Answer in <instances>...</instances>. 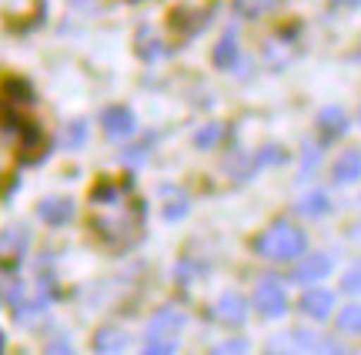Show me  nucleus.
<instances>
[{
	"mask_svg": "<svg viewBox=\"0 0 361 355\" xmlns=\"http://www.w3.org/2000/svg\"><path fill=\"white\" fill-rule=\"evenodd\" d=\"M137 224H141V208L128 215V208H121L117 215H101V218H94V231L107 241V245H124L134 238L137 231Z\"/></svg>",
	"mask_w": 361,
	"mask_h": 355,
	"instance_id": "obj_1",
	"label": "nucleus"
},
{
	"mask_svg": "<svg viewBox=\"0 0 361 355\" xmlns=\"http://www.w3.org/2000/svg\"><path fill=\"white\" fill-rule=\"evenodd\" d=\"M261 255H268V258H291L295 251L305 248V238H301V231L298 228H291V224H278V228H271L268 235L258 241Z\"/></svg>",
	"mask_w": 361,
	"mask_h": 355,
	"instance_id": "obj_2",
	"label": "nucleus"
},
{
	"mask_svg": "<svg viewBox=\"0 0 361 355\" xmlns=\"http://www.w3.org/2000/svg\"><path fill=\"white\" fill-rule=\"evenodd\" d=\"M180 325H184V315H180V308H174V305H164V308H157L154 318L147 322V342H178Z\"/></svg>",
	"mask_w": 361,
	"mask_h": 355,
	"instance_id": "obj_3",
	"label": "nucleus"
},
{
	"mask_svg": "<svg viewBox=\"0 0 361 355\" xmlns=\"http://www.w3.org/2000/svg\"><path fill=\"white\" fill-rule=\"evenodd\" d=\"M27 245H30L27 224H11V228L0 231V258H4V262H17L27 251Z\"/></svg>",
	"mask_w": 361,
	"mask_h": 355,
	"instance_id": "obj_4",
	"label": "nucleus"
},
{
	"mask_svg": "<svg viewBox=\"0 0 361 355\" xmlns=\"http://www.w3.org/2000/svg\"><path fill=\"white\" fill-rule=\"evenodd\" d=\"M37 215L51 228H64L71 218H74V201L71 198H44L37 205Z\"/></svg>",
	"mask_w": 361,
	"mask_h": 355,
	"instance_id": "obj_5",
	"label": "nucleus"
},
{
	"mask_svg": "<svg viewBox=\"0 0 361 355\" xmlns=\"http://www.w3.org/2000/svg\"><path fill=\"white\" fill-rule=\"evenodd\" d=\"M101 128L111 138H128L134 131V114H130L128 107H107L101 114Z\"/></svg>",
	"mask_w": 361,
	"mask_h": 355,
	"instance_id": "obj_6",
	"label": "nucleus"
},
{
	"mask_svg": "<svg viewBox=\"0 0 361 355\" xmlns=\"http://www.w3.org/2000/svg\"><path fill=\"white\" fill-rule=\"evenodd\" d=\"M128 349V332L114 329V325H107V329H101L97 335H94V352L101 355H117Z\"/></svg>",
	"mask_w": 361,
	"mask_h": 355,
	"instance_id": "obj_7",
	"label": "nucleus"
},
{
	"mask_svg": "<svg viewBox=\"0 0 361 355\" xmlns=\"http://www.w3.org/2000/svg\"><path fill=\"white\" fill-rule=\"evenodd\" d=\"M0 101H4V104H11L13 101V107L17 104H34V91H30V84H27V80L11 78V80H4V84H0Z\"/></svg>",
	"mask_w": 361,
	"mask_h": 355,
	"instance_id": "obj_8",
	"label": "nucleus"
},
{
	"mask_svg": "<svg viewBox=\"0 0 361 355\" xmlns=\"http://www.w3.org/2000/svg\"><path fill=\"white\" fill-rule=\"evenodd\" d=\"M258 308H264V312H271V315H278V312L284 308V295H281V289H278V282H261Z\"/></svg>",
	"mask_w": 361,
	"mask_h": 355,
	"instance_id": "obj_9",
	"label": "nucleus"
},
{
	"mask_svg": "<svg viewBox=\"0 0 361 355\" xmlns=\"http://www.w3.org/2000/svg\"><path fill=\"white\" fill-rule=\"evenodd\" d=\"M90 201L94 205H104V208H117L121 201H124V188L114 181H104L94 188V195H90Z\"/></svg>",
	"mask_w": 361,
	"mask_h": 355,
	"instance_id": "obj_10",
	"label": "nucleus"
},
{
	"mask_svg": "<svg viewBox=\"0 0 361 355\" xmlns=\"http://www.w3.org/2000/svg\"><path fill=\"white\" fill-rule=\"evenodd\" d=\"M17 302H24V285H20V278H13V275H0V305H17Z\"/></svg>",
	"mask_w": 361,
	"mask_h": 355,
	"instance_id": "obj_11",
	"label": "nucleus"
},
{
	"mask_svg": "<svg viewBox=\"0 0 361 355\" xmlns=\"http://www.w3.org/2000/svg\"><path fill=\"white\" fill-rule=\"evenodd\" d=\"M234 61H238V40H234V34H224V37L218 40V47H214V64L231 67Z\"/></svg>",
	"mask_w": 361,
	"mask_h": 355,
	"instance_id": "obj_12",
	"label": "nucleus"
},
{
	"mask_svg": "<svg viewBox=\"0 0 361 355\" xmlns=\"http://www.w3.org/2000/svg\"><path fill=\"white\" fill-rule=\"evenodd\" d=\"M137 54H141L144 61H154V57H161V54H164L161 40L151 37V30H147V27H141V30H137Z\"/></svg>",
	"mask_w": 361,
	"mask_h": 355,
	"instance_id": "obj_13",
	"label": "nucleus"
},
{
	"mask_svg": "<svg viewBox=\"0 0 361 355\" xmlns=\"http://www.w3.org/2000/svg\"><path fill=\"white\" fill-rule=\"evenodd\" d=\"M338 181H355V178H358L361 174V155L358 151H348V155H345V158L338 161Z\"/></svg>",
	"mask_w": 361,
	"mask_h": 355,
	"instance_id": "obj_14",
	"label": "nucleus"
},
{
	"mask_svg": "<svg viewBox=\"0 0 361 355\" xmlns=\"http://www.w3.org/2000/svg\"><path fill=\"white\" fill-rule=\"evenodd\" d=\"M87 141V124L84 121H71L64 128V148H80Z\"/></svg>",
	"mask_w": 361,
	"mask_h": 355,
	"instance_id": "obj_15",
	"label": "nucleus"
},
{
	"mask_svg": "<svg viewBox=\"0 0 361 355\" xmlns=\"http://www.w3.org/2000/svg\"><path fill=\"white\" fill-rule=\"evenodd\" d=\"M218 315L228 318V322H241V315H245V308H241V299H231V295H224L218 305Z\"/></svg>",
	"mask_w": 361,
	"mask_h": 355,
	"instance_id": "obj_16",
	"label": "nucleus"
},
{
	"mask_svg": "<svg viewBox=\"0 0 361 355\" xmlns=\"http://www.w3.org/2000/svg\"><path fill=\"white\" fill-rule=\"evenodd\" d=\"M221 134H224V128H221V124H207V128H201V131H197L194 145H197V148H214L221 141Z\"/></svg>",
	"mask_w": 361,
	"mask_h": 355,
	"instance_id": "obj_17",
	"label": "nucleus"
},
{
	"mask_svg": "<svg viewBox=\"0 0 361 355\" xmlns=\"http://www.w3.org/2000/svg\"><path fill=\"white\" fill-rule=\"evenodd\" d=\"M308 312H314V315H324L328 312V305H331V299L324 295V291H318V295H308Z\"/></svg>",
	"mask_w": 361,
	"mask_h": 355,
	"instance_id": "obj_18",
	"label": "nucleus"
},
{
	"mask_svg": "<svg viewBox=\"0 0 361 355\" xmlns=\"http://www.w3.org/2000/svg\"><path fill=\"white\" fill-rule=\"evenodd\" d=\"M324 268H328V262H324V258H314V262H308L305 268H301V272H298V278H301V282H308V278L322 275Z\"/></svg>",
	"mask_w": 361,
	"mask_h": 355,
	"instance_id": "obj_19",
	"label": "nucleus"
},
{
	"mask_svg": "<svg viewBox=\"0 0 361 355\" xmlns=\"http://www.w3.org/2000/svg\"><path fill=\"white\" fill-rule=\"evenodd\" d=\"M322 128H328V131H341V128H345V114H338V111H324Z\"/></svg>",
	"mask_w": 361,
	"mask_h": 355,
	"instance_id": "obj_20",
	"label": "nucleus"
},
{
	"mask_svg": "<svg viewBox=\"0 0 361 355\" xmlns=\"http://www.w3.org/2000/svg\"><path fill=\"white\" fill-rule=\"evenodd\" d=\"M178 352V342H147L141 355H174Z\"/></svg>",
	"mask_w": 361,
	"mask_h": 355,
	"instance_id": "obj_21",
	"label": "nucleus"
},
{
	"mask_svg": "<svg viewBox=\"0 0 361 355\" xmlns=\"http://www.w3.org/2000/svg\"><path fill=\"white\" fill-rule=\"evenodd\" d=\"M44 355H74V345L67 342L64 335H57V339L47 345V352H44Z\"/></svg>",
	"mask_w": 361,
	"mask_h": 355,
	"instance_id": "obj_22",
	"label": "nucleus"
},
{
	"mask_svg": "<svg viewBox=\"0 0 361 355\" xmlns=\"http://www.w3.org/2000/svg\"><path fill=\"white\" fill-rule=\"evenodd\" d=\"M268 4H271V0H238V11L247 13V17H255V13H261Z\"/></svg>",
	"mask_w": 361,
	"mask_h": 355,
	"instance_id": "obj_23",
	"label": "nucleus"
},
{
	"mask_svg": "<svg viewBox=\"0 0 361 355\" xmlns=\"http://www.w3.org/2000/svg\"><path fill=\"white\" fill-rule=\"evenodd\" d=\"M341 322H345L348 329H361V308H348V312L341 315Z\"/></svg>",
	"mask_w": 361,
	"mask_h": 355,
	"instance_id": "obj_24",
	"label": "nucleus"
},
{
	"mask_svg": "<svg viewBox=\"0 0 361 355\" xmlns=\"http://www.w3.org/2000/svg\"><path fill=\"white\" fill-rule=\"evenodd\" d=\"M241 352H245V345L238 342V345H221L214 355H241Z\"/></svg>",
	"mask_w": 361,
	"mask_h": 355,
	"instance_id": "obj_25",
	"label": "nucleus"
},
{
	"mask_svg": "<svg viewBox=\"0 0 361 355\" xmlns=\"http://www.w3.org/2000/svg\"><path fill=\"white\" fill-rule=\"evenodd\" d=\"M338 4H351V7H355V4H361V0H338Z\"/></svg>",
	"mask_w": 361,
	"mask_h": 355,
	"instance_id": "obj_26",
	"label": "nucleus"
}]
</instances>
